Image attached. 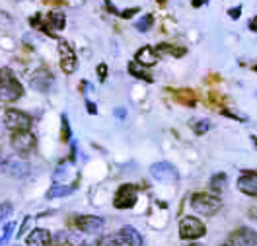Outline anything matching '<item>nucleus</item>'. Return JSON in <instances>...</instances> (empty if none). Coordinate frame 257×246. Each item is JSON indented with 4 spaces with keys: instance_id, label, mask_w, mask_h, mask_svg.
<instances>
[{
    "instance_id": "1",
    "label": "nucleus",
    "mask_w": 257,
    "mask_h": 246,
    "mask_svg": "<svg viewBox=\"0 0 257 246\" xmlns=\"http://www.w3.org/2000/svg\"><path fill=\"white\" fill-rule=\"evenodd\" d=\"M24 96V86L10 68H0V102H16Z\"/></svg>"
},
{
    "instance_id": "2",
    "label": "nucleus",
    "mask_w": 257,
    "mask_h": 246,
    "mask_svg": "<svg viewBox=\"0 0 257 246\" xmlns=\"http://www.w3.org/2000/svg\"><path fill=\"white\" fill-rule=\"evenodd\" d=\"M220 199L212 194H195L191 197V207L197 213L203 215H214L220 209Z\"/></svg>"
},
{
    "instance_id": "3",
    "label": "nucleus",
    "mask_w": 257,
    "mask_h": 246,
    "mask_svg": "<svg viewBox=\"0 0 257 246\" xmlns=\"http://www.w3.org/2000/svg\"><path fill=\"white\" fill-rule=\"evenodd\" d=\"M4 125L8 129H12L14 133L30 131L32 129V117L26 114V112H20V110H6V114H4Z\"/></svg>"
},
{
    "instance_id": "4",
    "label": "nucleus",
    "mask_w": 257,
    "mask_h": 246,
    "mask_svg": "<svg viewBox=\"0 0 257 246\" xmlns=\"http://www.w3.org/2000/svg\"><path fill=\"white\" fill-rule=\"evenodd\" d=\"M205 232H207L205 225L197 217H183L179 223V236L185 240L201 238V236H205Z\"/></svg>"
},
{
    "instance_id": "5",
    "label": "nucleus",
    "mask_w": 257,
    "mask_h": 246,
    "mask_svg": "<svg viewBox=\"0 0 257 246\" xmlns=\"http://www.w3.org/2000/svg\"><path fill=\"white\" fill-rule=\"evenodd\" d=\"M137 197H139L137 186L125 184V186H121V188L117 190L115 199H113V205H115L117 209H131V207L137 203Z\"/></svg>"
},
{
    "instance_id": "6",
    "label": "nucleus",
    "mask_w": 257,
    "mask_h": 246,
    "mask_svg": "<svg viewBox=\"0 0 257 246\" xmlns=\"http://www.w3.org/2000/svg\"><path fill=\"white\" fill-rule=\"evenodd\" d=\"M12 147L18 154L22 156H28L35 152V147H37V141L30 131H22V133H14L12 135Z\"/></svg>"
},
{
    "instance_id": "7",
    "label": "nucleus",
    "mask_w": 257,
    "mask_h": 246,
    "mask_svg": "<svg viewBox=\"0 0 257 246\" xmlns=\"http://www.w3.org/2000/svg\"><path fill=\"white\" fill-rule=\"evenodd\" d=\"M30 84L37 92H49L53 88V84H55V76L49 72L47 68L41 66V68L33 70L32 74H30Z\"/></svg>"
},
{
    "instance_id": "8",
    "label": "nucleus",
    "mask_w": 257,
    "mask_h": 246,
    "mask_svg": "<svg viewBox=\"0 0 257 246\" xmlns=\"http://www.w3.org/2000/svg\"><path fill=\"white\" fill-rule=\"evenodd\" d=\"M150 174H152V178H156L158 182H164V184H174V182H177V178H179L177 170L170 162L152 164V166H150Z\"/></svg>"
},
{
    "instance_id": "9",
    "label": "nucleus",
    "mask_w": 257,
    "mask_h": 246,
    "mask_svg": "<svg viewBox=\"0 0 257 246\" xmlns=\"http://www.w3.org/2000/svg\"><path fill=\"white\" fill-rule=\"evenodd\" d=\"M59 51H61V66H63V70L66 74H72V72L76 70V63H78L74 49H72L66 41H63V43L59 45Z\"/></svg>"
},
{
    "instance_id": "10",
    "label": "nucleus",
    "mask_w": 257,
    "mask_h": 246,
    "mask_svg": "<svg viewBox=\"0 0 257 246\" xmlns=\"http://www.w3.org/2000/svg\"><path fill=\"white\" fill-rule=\"evenodd\" d=\"M76 227L86 234H96L103 229V219L94 217V215H84V217L76 219Z\"/></svg>"
},
{
    "instance_id": "11",
    "label": "nucleus",
    "mask_w": 257,
    "mask_h": 246,
    "mask_svg": "<svg viewBox=\"0 0 257 246\" xmlns=\"http://www.w3.org/2000/svg\"><path fill=\"white\" fill-rule=\"evenodd\" d=\"M255 230L251 229H240L230 234V246H255Z\"/></svg>"
},
{
    "instance_id": "12",
    "label": "nucleus",
    "mask_w": 257,
    "mask_h": 246,
    "mask_svg": "<svg viewBox=\"0 0 257 246\" xmlns=\"http://www.w3.org/2000/svg\"><path fill=\"white\" fill-rule=\"evenodd\" d=\"M238 190L245 196L255 197L257 194V176L255 172H245L238 178Z\"/></svg>"
},
{
    "instance_id": "13",
    "label": "nucleus",
    "mask_w": 257,
    "mask_h": 246,
    "mask_svg": "<svg viewBox=\"0 0 257 246\" xmlns=\"http://www.w3.org/2000/svg\"><path fill=\"white\" fill-rule=\"evenodd\" d=\"M28 246H53V238L45 229H35L28 236Z\"/></svg>"
},
{
    "instance_id": "14",
    "label": "nucleus",
    "mask_w": 257,
    "mask_h": 246,
    "mask_svg": "<svg viewBox=\"0 0 257 246\" xmlns=\"http://www.w3.org/2000/svg\"><path fill=\"white\" fill-rule=\"evenodd\" d=\"M135 59H137V63H141L143 66H154L158 63V55H156V51L152 49V47L139 49L137 55H135Z\"/></svg>"
},
{
    "instance_id": "15",
    "label": "nucleus",
    "mask_w": 257,
    "mask_h": 246,
    "mask_svg": "<svg viewBox=\"0 0 257 246\" xmlns=\"http://www.w3.org/2000/svg\"><path fill=\"white\" fill-rule=\"evenodd\" d=\"M55 246H86L84 242H80V238L76 236V234H72V232H68V230H61V232H57V236H55Z\"/></svg>"
},
{
    "instance_id": "16",
    "label": "nucleus",
    "mask_w": 257,
    "mask_h": 246,
    "mask_svg": "<svg viewBox=\"0 0 257 246\" xmlns=\"http://www.w3.org/2000/svg\"><path fill=\"white\" fill-rule=\"evenodd\" d=\"M119 236H121V240L128 246H143V236H141V232H137L133 227H123Z\"/></svg>"
},
{
    "instance_id": "17",
    "label": "nucleus",
    "mask_w": 257,
    "mask_h": 246,
    "mask_svg": "<svg viewBox=\"0 0 257 246\" xmlns=\"http://www.w3.org/2000/svg\"><path fill=\"white\" fill-rule=\"evenodd\" d=\"M4 172H8V174L20 178V176H26L28 174V166L24 162H20V160L8 158V160H4Z\"/></svg>"
},
{
    "instance_id": "18",
    "label": "nucleus",
    "mask_w": 257,
    "mask_h": 246,
    "mask_svg": "<svg viewBox=\"0 0 257 246\" xmlns=\"http://www.w3.org/2000/svg\"><path fill=\"white\" fill-rule=\"evenodd\" d=\"M66 26V18H64L63 12H51L47 16V26L43 32H47V28H55V30H64Z\"/></svg>"
},
{
    "instance_id": "19",
    "label": "nucleus",
    "mask_w": 257,
    "mask_h": 246,
    "mask_svg": "<svg viewBox=\"0 0 257 246\" xmlns=\"http://www.w3.org/2000/svg\"><path fill=\"white\" fill-rule=\"evenodd\" d=\"M74 190H76V186H55L53 190H49V192H47V197H49V199L66 197V196H70Z\"/></svg>"
},
{
    "instance_id": "20",
    "label": "nucleus",
    "mask_w": 257,
    "mask_h": 246,
    "mask_svg": "<svg viewBox=\"0 0 257 246\" xmlns=\"http://www.w3.org/2000/svg\"><path fill=\"white\" fill-rule=\"evenodd\" d=\"M226 186V174H214L212 180H210V188L214 192H222Z\"/></svg>"
},
{
    "instance_id": "21",
    "label": "nucleus",
    "mask_w": 257,
    "mask_h": 246,
    "mask_svg": "<svg viewBox=\"0 0 257 246\" xmlns=\"http://www.w3.org/2000/svg\"><path fill=\"white\" fill-rule=\"evenodd\" d=\"M152 20H154V18L150 16V14H146V16H143L135 24V28H137L139 32H148V30L152 28Z\"/></svg>"
},
{
    "instance_id": "22",
    "label": "nucleus",
    "mask_w": 257,
    "mask_h": 246,
    "mask_svg": "<svg viewBox=\"0 0 257 246\" xmlns=\"http://www.w3.org/2000/svg\"><path fill=\"white\" fill-rule=\"evenodd\" d=\"M128 72H131L133 76H137V78H143V80H146V82H152V76H150V74H146L143 68L139 70V66L135 65V63H131V65H128Z\"/></svg>"
},
{
    "instance_id": "23",
    "label": "nucleus",
    "mask_w": 257,
    "mask_h": 246,
    "mask_svg": "<svg viewBox=\"0 0 257 246\" xmlns=\"http://www.w3.org/2000/svg\"><path fill=\"white\" fill-rule=\"evenodd\" d=\"M176 98H179V102H181V104L195 106V96H193L191 92H187V90H179V92H176Z\"/></svg>"
},
{
    "instance_id": "24",
    "label": "nucleus",
    "mask_w": 257,
    "mask_h": 246,
    "mask_svg": "<svg viewBox=\"0 0 257 246\" xmlns=\"http://www.w3.org/2000/svg\"><path fill=\"white\" fill-rule=\"evenodd\" d=\"M97 246H125V242L121 240V236H105L99 240Z\"/></svg>"
},
{
    "instance_id": "25",
    "label": "nucleus",
    "mask_w": 257,
    "mask_h": 246,
    "mask_svg": "<svg viewBox=\"0 0 257 246\" xmlns=\"http://www.w3.org/2000/svg\"><path fill=\"white\" fill-rule=\"evenodd\" d=\"M210 127V123L207 119H201V121H193V131L197 133V135H203V133H207Z\"/></svg>"
},
{
    "instance_id": "26",
    "label": "nucleus",
    "mask_w": 257,
    "mask_h": 246,
    "mask_svg": "<svg viewBox=\"0 0 257 246\" xmlns=\"http://www.w3.org/2000/svg\"><path fill=\"white\" fill-rule=\"evenodd\" d=\"M16 229V223H8L6 227H4V236L0 238V246H4L8 240H10V236H12V230Z\"/></svg>"
},
{
    "instance_id": "27",
    "label": "nucleus",
    "mask_w": 257,
    "mask_h": 246,
    "mask_svg": "<svg viewBox=\"0 0 257 246\" xmlns=\"http://www.w3.org/2000/svg\"><path fill=\"white\" fill-rule=\"evenodd\" d=\"M10 213H12V205L10 203H0V221H4Z\"/></svg>"
},
{
    "instance_id": "28",
    "label": "nucleus",
    "mask_w": 257,
    "mask_h": 246,
    "mask_svg": "<svg viewBox=\"0 0 257 246\" xmlns=\"http://www.w3.org/2000/svg\"><path fill=\"white\" fill-rule=\"evenodd\" d=\"M70 139V125H68V117L63 114V141Z\"/></svg>"
},
{
    "instance_id": "29",
    "label": "nucleus",
    "mask_w": 257,
    "mask_h": 246,
    "mask_svg": "<svg viewBox=\"0 0 257 246\" xmlns=\"http://www.w3.org/2000/svg\"><path fill=\"white\" fill-rule=\"evenodd\" d=\"M97 76H99L101 82L105 80V76H107V65H105V63H101V65L97 66Z\"/></svg>"
},
{
    "instance_id": "30",
    "label": "nucleus",
    "mask_w": 257,
    "mask_h": 246,
    "mask_svg": "<svg viewBox=\"0 0 257 246\" xmlns=\"http://www.w3.org/2000/svg\"><path fill=\"white\" fill-rule=\"evenodd\" d=\"M137 12H139V8H131V10H125V12H121V16L125 18V20H128V18L135 16Z\"/></svg>"
},
{
    "instance_id": "31",
    "label": "nucleus",
    "mask_w": 257,
    "mask_h": 246,
    "mask_svg": "<svg viewBox=\"0 0 257 246\" xmlns=\"http://www.w3.org/2000/svg\"><path fill=\"white\" fill-rule=\"evenodd\" d=\"M115 115H117L119 119H125V117H127V110H125V108H117V110H115Z\"/></svg>"
},
{
    "instance_id": "32",
    "label": "nucleus",
    "mask_w": 257,
    "mask_h": 246,
    "mask_svg": "<svg viewBox=\"0 0 257 246\" xmlns=\"http://www.w3.org/2000/svg\"><path fill=\"white\" fill-rule=\"evenodd\" d=\"M86 106H88V112H90V114H96L97 112V108L92 104V102H86Z\"/></svg>"
},
{
    "instance_id": "33",
    "label": "nucleus",
    "mask_w": 257,
    "mask_h": 246,
    "mask_svg": "<svg viewBox=\"0 0 257 246\" xmlns=\"http://www.w3.org/2000/svg\"><path fill=\"white\" fill-rule=\"evenodd\" d=\"M240 12H241L240 8H236V10H230L228 14H230V16H232V18H240Z\"/></svg>"
},
{
    "instance_id": "34",
    "label": "nucleus",
    "mask_w": 257,
    "mask_h": 246,
    "mask_svg": "<svg viewBox=\"0 0 257 246\" xmlns=\"http://www.w3.org/2000/svg\"><path fill=\"white\" fill-rule=\"evenodd\" d=\"M6 135V125H4V121H0V139Z\"/></svg>"
},
{
    "instance_id": "35",
    "label": "nucleus",
    "mask_w": 257,
    "mask_h": 246,
    "mask_svg": "<svg viewBox=\"0 0 257 246\" xmlns=\"http://www.w3.org/2000/svg\"><path fill=\"white\" fill-rule=\"evenodd\" d=\"M0 172H4V158H0Z\"/></svg>"
},
{
    "instance_id": "36",
    "label": "nucleus",
    "mask_w": 257,
    "mask_h": 246,
    "mask_svg": "<svg viewBox=\"0 0 257 246\" xmlns=\"http://www.w3.org/2000/svg\"><path fill=\"white\" fill-rule=\"evenodd\" d=\"M199 4H201V0H193V6L195 8H199Z\"/></svg>"
},
{
    "instance_id": "37",
    "label": "nucleus",
    "mask_w": 257,
    "mask_h": 246,
    "mask_svg": "<svg viewBox=\"0 0 257 246\" xmlns=\"http://www.w3.org/2000/svg\"><path fill=\"white\" fill-rule=\"evenodd\" d=\"M158 2H160L162 6H164V4H166V0H158Z\"/></svg>"
},
{
    "instance_id": "38",
    "label": "nucleus",
    "mask_w": 257,
    "mask_h": 246,
    "mask_svg": "<svg viewBox=\"0 0 257 246\" xmlns=\"http://www.w3.org/2000/svg\"><path fill=\"white\" fill-rule=\"evenodd\" d=\"M191 246H205V244H191Z\"/></svg>"
},
{
    "instance_id": "39",
    "label": "nucleus",
    "mask_w": 257,
    "mask_h": 246,
    "mask_svg": "<svg viewBox=\"0 0 257 246\" xmlns=\"http://www.w3.org/2000/svg\"><path fill=\"white\" fill-rule=\"evenodd\" d=\"M224 246H230V244H224Z\"/></svg>"
}]
</instances>
